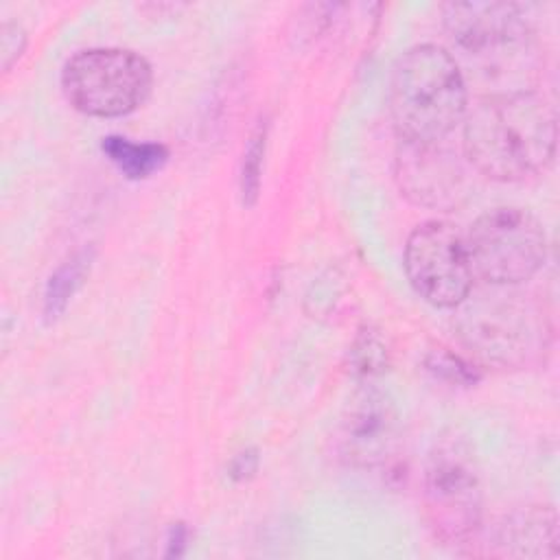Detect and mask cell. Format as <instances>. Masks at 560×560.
<instances>
[{
    "label": "cell",
    "instance_id": "ac0fdd59",
    "mask_svg": "<svg viewBox=\"0 0 560 560\" xmlns=\"http://www.w3.org/2000/svg\"><path fill=\"white\" fill-rule=\"evenodd\" d=\"M256 468H258V453H256V448H245V451H241L232 459L230 477L234 481H245V479H249L256 472Z\"/></svg>",
    "mask_w": 560,
    "mask_h": 560
},
{
    "label": "cell",
    "instance_id": "6da1fadb",
    "mask_svg": "<svg viewBox=\"0 0 560 560\" xmlns=\"http://www.w3.org/2000/svg\"><path fill=\"white\" fill-rule=\"evenodd\" d=\"M556 138V112L536 92L488 94L464 114V153L497 182H521L545 171Z\"/></svg>",
    "mask_w": 560,
    "mask_h": 560
},
{
    "label": "cell",
    "instance_id": "9c48e42d",
    "mask_svg": "<svg viewBox=\"0 0 560 560\" xmlns=\"http://www.w3.org/2000/svg\"><path fill=\"white\" fill-rule=\"evenodd\" d=\"M396 179L402 195L427 208L448 210L464 195V171L453 151L440 142L400 140Z\"/></svg>",
    "mask_w": 560,
    "mask_h": 560
},
{
    "label": "cell",
    "instance_id": "ba28073f",
    "mask_svg": "<svg viewBox=\"0 0 560 560\" xmlns=\"http://www.w3.org/2000/svg\"><path fill=\"white\" fill-rule=\"evenodd\" d=\"M442 20L453 44L479 59L499 57L527 37V20L521 7L510 2H446Z\"/></svg>",
    "mask_w": 560,
    "mask_h": 560
},
{
    "label": "cell",
    "instance_id": "52a82bcc",
    "mask_svg": "<svg viewBox=\"0 0 560 560\" xmlns=\"http://www.w3.org/2000/svg\"><path fill=\"white\" fill-rule=\"evenodd\" d=\"M405 273L413 291L433 306L455 308L472 291L464 236L446 221H424L405 245Z\"/></svg>",
    "mask_w": 560,
    "mask_h": 560
},
{
    "label": "cell",
    "instance_id": "8992f818",
    "mask_svg": "<svg viewBox=\"0 0 560 560\" xmlns=\"http://www.w3.org/2000/svg\"><path fill=\"white\" fill-rule=\"evenodd\" d=\"M464 243L472 276L494 287H514L529 280L547 256V236L540 221L532 212L512 206L479 214Z\"/></svg>",
    "mask_w": 560,
    "mask_h": 560
},
{
    "label": "cell",
    "instance_id": "d6986e66",
    "mask_svg": "<svg viewBox=\"0 0 560 560\" xmlns=\"http://www.w3.org/2000/svg\"><path fill=\"white\" fill-rule=\"evenodd\" d=\"M184 545H186V527L182 523H177L171 532L166 556H179L184 551Z\"/></svg>",
    "mask_w": 560,
    "mask_h": 560
},
{
    "label": "cell",
    "instance_id": "4fadbf2b",
    "mask_svg": "<svg viewBox=\"0 0 560 560\" xmlns=\"http://www.w3.org/2000/svg\"><path fill=\"white\" fill-rule=\"evenodd\" d=\"M90 260H92V254H88V252L74 254L70 260L61 262L57 267V271L48 278L46 293H44V315L48 322H52L55 317H59L63 313L70 298L81 287V282L90 269Z\"/></svg>",
    "mask_w": 560,
    "mask_h": 560
},
{
    "label": "cell",
    "instance_id": "9a60e30c",
    "mask_svg": "<svg viewBox=\"0 0 560 560\" xmlns=\"http://www.w3.org/2000/svg\"><path fill=\"white\" fill-rule=\"evenodd\" d=\"M427 368L429 372H433L435 376L453 385H472L479 378L477 370L470 363H466L462 357L451 354L446 350H433L427 357Z\"/></svg>",
    "mask_w": 560,
    "mask_h": 560
},
{
    "label": "cell",
    "instance_id": "30bf717a",
    "mask_svg": "<svg viewBox=\"0 0 560 560\" xmlns=\"http://www.w3.org/2000/svg\"><path fill=\"white\" fill-rule=\"evenodd\" d=\"M398 444V416L394 402L374 387L361 389L348 405L339 429L341 455L363 468L385 464Z\"/></svg>",
    "mask_w": 560,
    "mask_h": 560
},
{
    "label": "cell",
    "instance_id": "277c9868",
    "mask_svg": "<svg viewBox=\"0 0 560 560\" xmlns=\"http://www.w3.org/2000/svg\"><path fill=\"white\" fill-rule=\"evenodd\" d=\"M431 529L442 542L468 545L481 529V481L470 444L451 433L435 440L422 477Z\"/></svg>",
    "mask_w": 560,
    "mask_h": 560
},
{
    "label": "cell",
    "instance_id": "7a4b0ae2",
    "mask_svg": "<svg viewBox=\"0 0 560 560\" xmlns=\"http://www.w3.org/2000/svg\"><path fill=\"white\" fill-rule=\"evenodd\" d=\"M387 101L400 140L440 142L462 122L468 94L455 57L438 44H418L396 59Z\"/></svg>",
    "mask_w": 560,
    "mask_h": 560
},
{
    "label": "cell",
    "instance_id": "3957f363",
    "mask_svg": "<svg viewBox=\"0 0 560 560\" xmlns=\"http://www.w3.org/2000/svg\"><path fill=\"white\" fill-rule=\"evenodd\" d=\"M490 287L457 304L455 328L462 343L486 365L521 370L538 363L551 343L545 308L523 293Z\"/></svg>",
    "mask_w": 560,
    "mask_h": 560
},
{
    "label": "cell",
    "instance_id": "8fae6325",
    "mask_svg": "<svg viewBox=\"0 0 560 560\" xmlns=\"http://www.w3.org/2000/svg\"><path fill=\"white\" fill-rule=\"evenodd\" d=\"M494 545L503 556L553 558L558 553L556 512L547 505L514 510L497 525Z\"/></svg>",
    "mask_w": 560,
    "mask_h": 560
},
{
    "label": "cell",
    "instance_id": "5b68a950",
    "mask_svg": "<svg viewBox=\"0 0 560 560\" xmlns=\"http://www.w3.org/2000/svg\"><path fill=\"white\" fill-rule=\"evenodd\" d=\"M151 83L149 61L127 48L79 50L61 70V88L70 105L101 118L125 116L140 107Z\"/></svg>",
    "mask_w": 560,
    "mask_h": 560
},
{
    "label": "cell",
    "instance_id": "2e32d148",
    "mask_svg": "<svg viewBox=\"0 0 560 560\" xmlns=\"http://www.w3.org/2000/svg\"><path fill=\"white\" fill-rule=\"evenodd\" d=\"M352 363H354V370L361 372L363 376H372V374L385 370L387 352L374 332L363 330L357 337V341L352 346Z\"/></svg>",
    "mask_w": 560,
    "mask_h": 560
},
{
    "label": "cell",
    "instance_id": "7c38bea8",
    "mask_svg": "<svg viewBox=\"0 0 560 560\" xmlns=\"http://www.w3.org/2000/svg\"><path fill=\"white\" fill-rule=\"evenodd\" d=\"M101 149L129 179H144L160 171L168 160V149L164 144L131 142L122 136H105Z\"/></svg>",
    "mask_w": 560,
    "mask_h": 560
},
{
    "label": "cell",
    "instance_id": "5bb4252c",
    "mask_svg": "<svg viewBox=\"0 0 560 560\" xmlns=\"http://www.w3.org/2000/svg\"><path fill=\"white\" fill-rule=\"evenodd\" d=\"M267 147V122H258L252 131L241 162V197L245 206H254L260 190V175H262V160Z\"/></svg>",
    "mask_w": 560,
    "mask_h": 560
},
{
    "label": "cell",
    "instance_id": "e0dca14e",
    "mask_svg": "<svg viewBox=\"0 0 560 560\" xmlns=\"http://www.w3.org/2000/svg\"><path fill=\"white\" fill-rule=\"evenodd\" d=\"M26 44V33L18 22L2 24V70H9L11 63L22 55Z\"/></svg>",
    "mask_w": 560,
    "mask_h": 560
}]
</instances>
